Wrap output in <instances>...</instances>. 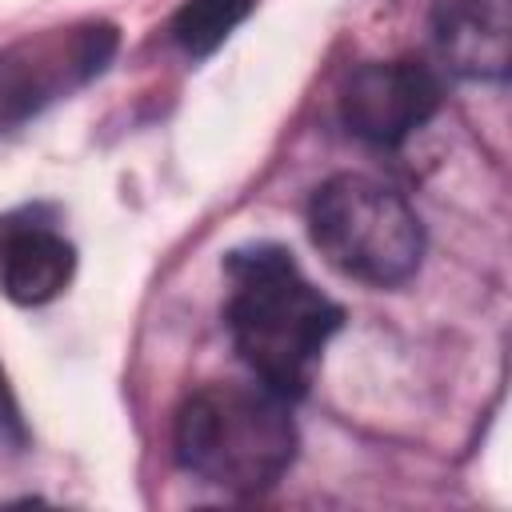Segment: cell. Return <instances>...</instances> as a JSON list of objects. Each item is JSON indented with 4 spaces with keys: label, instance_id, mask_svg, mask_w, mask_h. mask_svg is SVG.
Returning <instances> with one entry per match:
<instances>
[{
    "label": "cell",
    "instance_id": "cell-1",
    "mask_svg": "<svg viewBox=\"0 0 512 512\" xmlns=\"http://www.w3.org/2000/svg\"><path fill=\"white\" fill-rule=\"evenodd\" d=\"M228 336L264 388L284 400L308 392L328 340L344 328V308L328 300L280 244H252L224 260Z\"/></svg>",
    "mask_w": 512,
    "mask_h": 512
},
{
    "label": "cell",
    "instance_id": "cell-2",
    "mask_svg": "<svg viewBox=\"0 0 512 512\" xmlns=\"http://www.w3.org/2000/svg\"><path fill=\"white\" fill-rule=\"evenodd\" d=\"M172 444L176 460L204 484L260 496L292 468L300 436L288 400L272 388L204 384L180 404Z\"/></svg>",
    "mask_w": 512,
    "mask_h": 512
},
{
    "label": "cell",
    "instance_id": "cell-3",
    "mask_svg": "<svg viewBox=\"0 0 512 512\" xmlns=\"http://www.w3.org/2000/svg\"><path fill=\"white\" fill-rule=\"evenodd\" d=\"M308 232L320 256L368 288H400L424 260V224L388 184L340 172L312 192Z\"/></svg>",
    "mask_w": 512,
    "mask_h": 512
},
{
    "label": "cell",
    "instance_id": "cell-4",
    "mask_svg": "<svg viewBox=\"0 0 512 512\" xmlns=\"http://www.w3.org/2000/svg\"><path fill=\"white\" fill-rule=\"evenodd\" d=\"M120 32L104 20L48 28L0 48V136L36 120L48 104L96 80L116 56Z\"/></svg>",
    "mask_w": 512,
    "mask_h": 512
},
{
    "label": "cell",
    "instance_id": "cell-5",
    "mask_svg": "<svg viewBox=\"0 0 512 512\" xmlns=\"http://www.w3.org/2000/svg\"><path fill=\"white\" fill-rule=\"evenodd\" d=\"M440 104V76L424 60H368L348 76L340 92V120L352 136L380 148H396L416 128H424L440 112Z\"/></svg>",
    "mask_w": 512,
    "mask_h": 512
},
{
    "label": "cell",
    "instance_id": "cell-6",
    "mask_svg": "<svg viewBox=\"0 0 512 512\" xmlns=\"http://www.w3.org/2000/svg\"><path fill=\"white\" fill-rule=\"evenodd\" d=\"M432 40L448 72L464 80H504L512 60L508 0H436Z\"/></svg>",
    "mask_w": 512,
    "mask_h": 512
},
{
    "label": "cell",
    "instance_id": "cell-7",
    "mask_svg": "<svg viewBox=\"0 0 512 512\" xmlns=\"http://www.w3.org/2000/svg\"><path fill=\"white\" fill-rule=\"evenodd\" d=\"M76 272V248L44 228V224H24L8 228L0 240V288L12 304L20 308H40L52 304Z\"/></svg>",
    "mask_w": 512,
    "mask_h": 512
},
{
    "label": "cell",
    "instance_id": "cell-8",
    "mask_svg": "<svg viewBox=\"0 0 512 512\" xmlns=\"http://www.w3.org/2000/svg\"><path fill=\"white\" fill-rule=\"evenodd\" d=\"M260 0H184L168 24L176 48L192 60H208L252 12Z\"/></svg>",
    "mask_w": 512,
    "mask_h": 512
},
{
    "label": "cell",
    "instance_id": "cell-9",
    "mask_svg": "<svg viewBox=\"0 0 512 512\" xmlns=\"http://www.w3.org/2000/svg\"><path fill=\"white\" fill-rule=\"evenodd\" d=\"M0 436L12 440V444H24L28 432H24V420H20V404L12 396V384L4 376V364H0Z\"/></svg>",
    "mask_w": 512,
    "mask_h": 512
}]
</instances>
